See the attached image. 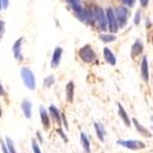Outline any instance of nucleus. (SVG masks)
Instances as JSON below:
<instances>
[{
    "label": "nucleus",
    "instance_id": "obj_1",
    "mask_svg": "<svg viewBox=\"0 0 153 153\" xmlns=\"http://www.w3.org/2000/svg\"><path fill=\"white\" fill-rule=\"evenodd\" d=\"M20 74H21V79H22L25 86H26L28 90L34 91L36 90V79H34L33 71H31L28 68H22Z\"/></svg>",
    "mask_w": 153,
    "mask_h": 153
},
{
    "label": "nucleus",
    "instance_id": "obj_2",
    "mask_svg": "<svg viewBox=\"0 0 153 153\" xmlns=\"http://www.w3.org/2000/svg\"><path fill=\"white\" fill-rule=\"evenodd\" d=\"M117 145L123 146L127 149H132V151H137V149H143L146 148V143L137 141V140H118Z\"/></svg>",
    "mask_w": 153,
    "mask_h": 153
},
{
    "label": "nucleus",
    "instance_id": "obj_3",
    "mask_svg": "<svg viewBox=\"0 0 153 153\" xmlns=\"http://www.w3.org/2000/svg\"><path fill=\"white\" fill-rule=\"evenodd\" d=\"M79 55H80V58H81L85 62H87V64L93 62V61L96 60V58H97L94 50L92 49L91 45H85V47H82V48L80 49V52H79Z\"/></svg>",
    "mask_w": 153,
    "mask_h": 153
},
{
    "label": "nucleus",
    "instance_id": "obj_4",
    "mask_svg": "<svg viewBox=\"0 0 153 153\" xmlns=\"http://www.w3.org/2000/svg\"><path fill=\"white\" fill-rule=\"evenodd\" d=\"M107 27H109V30L115 33L118 30H119V26H118V22H117V19H115V14H114V10L113 9H108L107 10Z\"/></svg>",
    "mask_w": 153,
    "mask_h": 153
},
{
    "label": "nucleus",
    "instance_id": "obj_5",
    "mask_svg": "<svg viewBox=\"0 0 153 153\" xmlns=\"http://www.w3.org/2000/svg\"><path fill=\"white\" fill-rule=\"evenodd\" d=\"M93 16L96 17V20H97V22H98V25H99V27H100V30L105 31L108 27H107V17H105V14H104L103 9L96 7L94 15H93Z\"/></svg>",
    "mask_w": 153,
    "mask_h": 153
},
{
    "label": "nucleus",
    "instance_id": "obj_6",
    "mask_svg": "<svg viewBox=\"0 0 153 153\" xmlns=\"http://www.w3.org/2000/svg\"><path fill=\"white\" fill-rule=\"evenodd\" d=\"M114 14H115V19H117V22H118V26L119 27L125 26V23L127 21V16H129L127 9L126 7H118L117 12H114Z\"/></svg>",
    "mask_w": 153,
    "mask_h": 153
},
{
    "label": "nucleus",
    "instance_id": "obj_7",
    "mask_svg": "<svg viewBox=\"0 0 153 153\" xmlns=\"http://www.w3.org/2000/svg\"><path fill=\"white\" fill-rule=\"evenodd\" d=\"M21 109L23 111V115L26 119H31L32 118V103L28 99H23L21 102Z\"/></svg>",
    "mask_w": 153,
    "mask_h": 153
},
{
    "label": "nucleus",
    "instance_id": "obj_8",
    "mask_svg": "<svg viewBox=\"0 0 153 153\" xmlns=\"http://www.w3.org/2000/svg\"><path fill=\"white\" fill-rule=\"evenodd\" d=\"M22 43H23V38H19V39L14 43V47H12V53H14V56L16 60H22Z\"/></svg>",
    "mask_w": 153,
    "mask_h": 153
},
{
    "label": "nucleus",
    "instance_id": "obj_9",
    "mask_svg": "<svg viewBox=\"0 0 153 153\" xmlns=\"http://www.w3.org/2000/svg\"><path fill=\"white\" fill-rule=\"evenodd\" d=\"M61 55H62V48L60 47H56L54 49V53H53V58H52V61H50V65L52 68H58V65L61 61Z\"/></svg>",
    "mask_w": 153,
    "mask_h": 153
},
{
    "label": "nucleus",
    "instance_id": "obj_10",
    "mask_svg": "<svg viewBox=\"0 0 153 153\" xmlns=\"http://www.w3.org/2000/svg\"><path fill=\"white\" fill-rule=\"evenodd\" d=\"M118 105V114H119V118L124 121V124L126 125V126H131V119L129 118V115H127V113H126V110L124 109V107H123V104L121 103H118L117 104Z\"/></svg>",
    "mask_w": 153,
    "mask_h": 153
},
{
    "label": "nucleus",
    "instance_id": "obj_11",
    "mask_svg": "<svg viewBox=\"0 0 153 153\" xmlns=\"http://www.w3.org/2000/svg\"><path fill=\"white\" fill-rule=\"evenodd\" d=\"M141 76L143 81L148 82L149 80V72H148V59L147 56H143L142 58V62H141Z\"/></svg>",
    "mask_w": 153,
    "mask_h": 153
},
{
    "label": "nucleus",
    "instance_id": "obj_12",
    "mask_svg": "<svg viewBox=\"0 0 153 153\" xmlns=\"http://www.w3.org/2000/svg\"><path fill=\"white\" fill-rule=\"evenodd\" d=\"M94 130H96V134H97V137L99 138V141H100V142H104V138H105V130H104L103 124L96 121V123H94Z\"/></svg>",
    "mask_w": 153,
    "mask_h": 153
},
{
    "label": "nucleus",
    "instance_id": "obj_13",
    "mask_svg": "<svg viewBox=\"0 0 153 153\" xmlns=\"http://www.w3.org/2000/svg\"><path fill=\"white\" fill-rule=\"evenodd\" d=\"M39 114H41V120H42L43 126L45 127V129H48L49 125H50V118H49V114H48L47 109L43 105L39 107Z\"/></svg>",
    "mask_w": 153,
    "mask_h": 153
},
{
    "label": "nucleus",
    "instance_id": "obj_14",
    "mask_svg": "<svg viewBox=\"0 0 153 153\" xmlns=\"http://www.w3.org/2000/svg\"><path fill=\"white\" fill-rule=\"evenodd\" d=\"M49 114H50V118L54 120V123H56L58 125H61V115H60V111L55 108V105H50L49 107Z\"/></svg>",
    "mask_w": 153,
    "mask_h": 153
},
{
    "label": "nucleus",
    "instance_id": "obj_15",
    "mask_svg": "<svg viewBox=\"0 0 153 153\" xmlns=\"http://www.w3.org/2000/svg\"><path fill=\"white\" fill-rule=\"evenodd\" d=\"M131 123L135 125V127H136V130L138 131V134L140 135H142V136H146V137H149L151 136V132L146 129V127L143 126V125H141V124H140L138 123V120L137 119H132L131 120Z\"/></svg>",
    "mask_w": 153,
    "mask_h": 153
},
{
    "label": "nucleus",
    "instance_id": "obj_16",
    "mask_svg": "<svg viewBox=\"0 0 153 153\" xmlns=\"http://www.w3.org/2000/svg\"><path fill=\"white\" fill-rule=\"evenodd\" d=\"M80 141H81V145L83 147V151L86 153H91V142H90V140H88V137L85 132L80 134Z\"/></svg>",
    "mask_w": 153,
    "mask_h": 153
},
{
    "label": "nucleus",
    "instance_id": "obj_17",
    "mask_svg": "<svg viewBox=\"0 0 153 153\" xmlns=\"http://www.w3.org/2000/svg\"><path fill=\"white\" fill-rule=\"evenodd\" d=\"M103 55H104V59L107 60V62H109L110 65H115L117 64V58L114 56V54H113V52L109 49V48H104L103 49Z\"/></svg>",
    "mask_w": 153,
    "mask_h": 153
},
{
    "label": "nucleus",
    "instance_id": "obj_18",
    "mask_svg": "<svg viewBox=\"0 0 153 153\" xmlns=\"http://www.w3.org/2000/svg\"><path fill=\"white\" fill-rule=\"evenodd\" d=\"M74 94H75V83L70 81L66 85V100L70 102V103L74 102Z\"/></svg>",
    "mask_w": 153,
    "mask_h": 153
},
{
    "label": "nucleus",
    "instance_id": "obj_19",
    "mask_svg": "<svg viewBox=\"0 0 153 153\" xmlns=\"http://www.w3.org/2000/svg\"><path fill=\"white\" fill-rule=\"evenodd\" d=\"M142 50H143L142 42L140 41V39H137V41L134 43V45H132V49H131V55H132V56H136V55H138V54H141V53H142Z\"/></svg>",
    "mask_w": 153,
    "mask_h": 153
},
{
    "label": "nucleus",
    "instance_id": "obj_20",
    "mask_svg": "<svg viewBox=\"0 0 153 153\" xmlns=\"http://www.w3.org/2000/svg\"><path fill=\"white\" fill-rule=\"evenodd\" d=\"M5 145H6V148L9 151V153H17L16 152V148H15V145H14V141L10 138V137H5Z\"/></svg>",
    "mask_w": 153,
    "mask_h": 153
},
{
    "label": "nucleus",
    "instance_id": "obj_21",
    "mask_svg": "<svg viewBox=\"0 0 153 153\" xmlns=\"http://www.w3.org/2000/svg\"><path fill=\"white\" fill-rule=\"evenodd\" d=\"M99 39L103 41L104 43H108V42H114L117 39V36L111 33V34H99Z\"/></svg>",
    "mask_w": 153,
    "mask_h": 153
},
{
    "label": "nucleus",
    "instance_id": "obj_22",
    "mask_svg": "<svg viewBox=\"0 0 153 153\" xmlns=\"http://www.w3.org/2000/svg\"><path fill=\"white\" fill-rule=\"evenodd\" d=\"M54 82H55V77H54L53 75H49V76H47V77L44 79L43 86H44L45 88H50V87L54 85Z\"/></svg>",
    "mask_w": 153,
    "mask_h": 153
},
{
    "label": "nucleus",
    "instance_id": "obj_23",
    "mask_svg": "<svg viewBox=\"0 0 153 153\" xmlns=\"http://www.w3.org/2000/svg\"><path fill=\"white\" fill-rule=\"evenodd\" d=\"M69 1H70V4L72 5V7H74V10H75L76 12H77V11H80V10H82L80 0H69Z\"/></svg>",
    "mask_w": 153,
    "mask_h": 153
},
{
    "label": "nucleus",
    "instance_id": "obj_24",
    "mask_svg": "<svg viewBox=\"0 0 153 153\" xmlns=\"http://www.w3.org/2000/svg\"><path fill=\"white\" fill-rule=\"evenodd\" d=\"M32 151H33V153H42L39 146H38V142L36 140H32Z\"/></svg>",
    "mask_w": 153,
    "mask_h": 153
},
{
    "label": "nucleus",
    "instance_id": "obj_25",
    "mask_svg": "<svg viewBox=\"0 0 153 153\" xmlns=\"http://www.w3.org/2000/svg\"><path fill=\"white\" fill-rule=\"evenodd\" d=\"M56 132H58V134H59V136H60V137H61V138L64 140V142H68V141H69V138H68L66 134L64 132V131H62L61 129H58V130H56Z\"/></svg>",
    "mask_w": 153,
    "mask_h": 153
},
{
    "label": "nucleus",
    "instance_id": "obj_26",
    "mask_svg": "<svg viewBox=\"0 0 153 153\" xmlns=\"http://www.w3.org/2000/svg\"><path fill=\"white\" fill-rule=\"evenodd\" d=\"M60 115H61V123L64 124V126H65V130H68L69 129V125H68V121H66L65 115H64V114H60Z\"/></svg>",
    "mask_w": 153,
    "mask_h": 153
},
{
    "label": "nucleus",
    "instance_id": "obj_27",
    "mask_svg": "<svg viewBox=\"0 0 153 153\" xmlns=\"http://www.w3.org/2000/svg\"><path fill=\"white\" fill-rule=\"evenodd\" d=\"M140 20H141V12L137 11V12H136V16H135V23L138 25V23H140Z\"/></svg>",
    "mask_w": 153,
    "mask_h": 153
},
{
    "label": "nucleus",
    "instance_id": "obj_28",
    "mask_svg": "<svg viewBox=\"0 0 153 153\" xmlns=\"http://www.w3.org/2000/svg\"><path fill=\"white\" fill-rule=\"evenodd\" d=\"M0 4H1L3 9H7L9 6V0H0Z\"/></svg>",
    "mask_w": 153,
    "mask_h": 153
},
{
    "label": "nucleus",
    "instance_id": "obj_29",
    "mask_svg": "<svg viewBox=\"0 0 153 153\" xmlns=\"http://www.w3.org/2000/svg\"><path fill=\"white\" fill-rule=\"evenodd\" d=\"M0 145H1V149H3V153H9V151H7V148H6V145H5V142L3 141H0Z\"/></svg>",
    "mask_w": 153,
    "mask_h": 153
},
{
    "label": "nucleus",
    "instance_id": "obj_30",
    "mask_svg": "<svg viewBox=\"0 0 153 153\" xmlns=\"http://www.w3.org/2000/svg\"><path fill=\"white\" fill-rule=\"evenodd\" d=\"M5 94H6V92L4 90V86L1 85V82H0V97H4Z\"/></svg>",
    "mask_w": 153,
    "mask_h": 153
},
{
    "label": "nucleus",
    "instance_id": "obj_31",
    "mask_svg": "<svg viewBox=\"0 0 153 153\" xmlns=\"http://www.w3.org/2000/svg\"><path fill=\"white\" fill-rule=\"evenodd\" d=\"M134 1H135V0H124V4L127 5V6H131L134 4Z\"/></svg>",
    "mask_w": 153,
    "mask_h": 153
},
{
    "label": "nucleus",
    "instance_id": "obj_32",
    "mask_svg": "<svg viewBox=\"0 0 153 153\" xmlns=\"http://www.w3.org/2000/svg\"><path fill=\"white\" fill-rule=\"evenodd\" d=\"M148 1H149V0H140V3H141L142 6H147L148 5Z\"/></svg>",
    "mask_w": 153,
    "mask_h": 153
},
{
    "label": "nucleus",
    "instance_id": "obj_33",
    "mask_svg": "<svg viewBox=\"0 0 153 153\" xmlns=\"http://www.w3.org/2000/svg\"><path fill=\"white\" fill-rule=\"evenodd\" d=\"M3 32H4V22L0 21V33L3 34Z\"/></svg>",
    "mask_w": 153,
    "mask_h": 153
},
{
    "label": "nucleus",
    "instance_id": "obj_34",
    "mask_svg": "<svg viewBox=\"0 0 153 153\" xmlns=\"http://www.w3.org/2000/svg\"><path fill=\"white\" fill-rule=\"evenodd\" d=\"M37 138H38V141H39L41 143L43 142V138H42V136H41V134H39V132H37Z\"/></svg>",
    "mask_w": 153,
    "mask_h": 153
},
{
    "label": "nucleus",
    "instance_id": "obj_35",
    "mask_svg": "<svg viewBox=\"0 0 153 153\" xmlns=\"http://www.w3.org/2000/svg\"><path fill=\"white\" fill-rule=\"evenodd\" d=\"M1 115H3V110H1V107H0V119H1Z\"/></svg>",
    "mask_w": 153,
    "mask_h": 153
},
{
    "label": "nucleus",
    "instance_id": "obj_36",
    "mask_svg": "<svg viewBox=\"0 0 153 153\" xmlns=\"http://www.w3.org/2000/svg\"><path fill=\"white\" fill-rule=\"evenodd\" d=\"M0 9H1V4H0Z\"/></svg>",
    "mask_w": 153,
    "mask_h": 153
}]
</instances>
